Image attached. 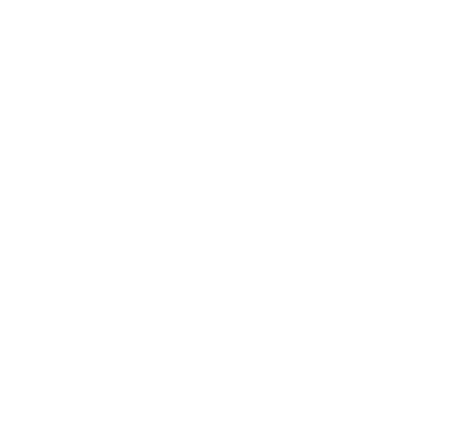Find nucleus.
I'll use <instances>...</instances> for the list:
<instances>
[]
</instances>
